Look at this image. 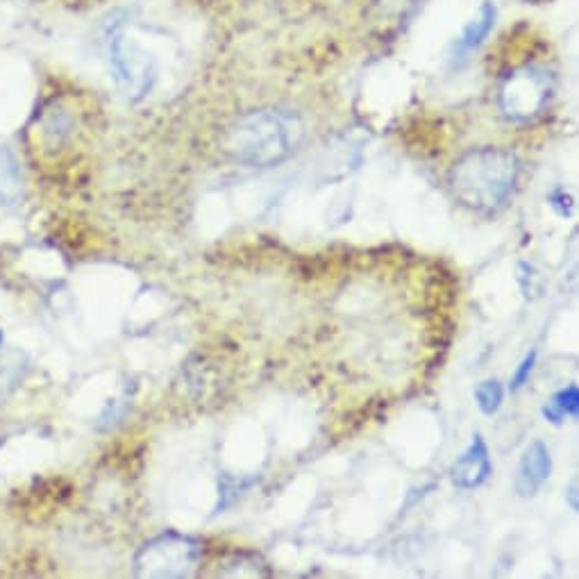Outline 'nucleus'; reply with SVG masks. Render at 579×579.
Segmentation results:
<instances>
[{"instance_id": "nucleus-1", "label": "nucleus", "mask_w": 579, "mask_h": 579, "mask_svg": "<svg viewBox=\"0 0 579 579\" xmlns=\"http://www.w3.org/2000/svg\"><path fill=\"white\" fill-rule=\"evenodd\" d=\"M305 128L292 112L255 110L236 116L223 134V153L251 169L275 166L292 155L303 141Z\"/></svg>"}, {"instance_id": "nucleus-2", "label": "nucleus", "mask_w": 579, "mask_h": 579, "mask_svg": "<svg viewBox=\"0 0 579 579\" xmlns=\"http://www.w3.org/2000/svg\"><path fill=\"white\" fill-rule=\"evenodd\" d=\"M518 175L520 160L514 151L475 149L455 162L450 189L464 207L491 216L509 203Z\"/></svg>"}, {"instance_id": "nucleus-3", "label": "nucleus", "mask_w": 579, "mask_h": 579, "mask_svg": "<svg viewBox=\"0 0 579 579\" xmlns=\"http://www.w3.org/2000/svg\"><path fill=\"white\" fill-rule=\"evenodd\" d=\"M112 73L128 99L141 101L153 91L158 80V62L139 39H134L123 23H112L105 37Z\"/></svg>"}, {"instance_id": "nucleus-4", "label": "nucleus", "mask_w": 579, "mask_h": 579, "mask_svg": "<svg viewBox=\"0 0 579 579\" xmlns=\"http://www.w3.org/2000/svg\"><path fill=\"white\" fill-rule=\"evenodd\" d=\"M201 544L191 537L166 532L149 541L134 557V572L139 577L175 579L196 572L201 563Z\"/></svg>"}, {"instance_id": "nucleus-5", "label": "nucleus", "mask_w": 579, "mask_h": 579, "mask_svg": "<svg viewBox=\"0 0 579 579\" xmlns=\"http://www.w3.org/2000/svg\"><path fill=\"white\" fill-rule=\"evenodd\" d=\"M550 91V75L544 69L522 67L502 82L500 108L514 121H529L544 112Z\"/></svg>"}, {"instance_id": "nucleus-6", "label": "nucleus", "mask_w": 579, "mask_h": 579, "mask_svg": "<svg viewBox=\"0 0 579 579\" xmlns=\"http://www.w3.org/2000/svg\"><path fill=\"white\" fill-rule=\"evenodd\" d=\"M491 473H494V464H491L487 441L481 439V434H475L466 453L457 457V461L450 468L453 485L459 489H477L485 485V481L491 477Z\"/></svg>"}, {"instance_id": "nucleus-7", "label": "nucleus", "mask_w": 579, "mask_h": 579, "mask_svg": "<svg viewBox=\"0 0 579 579\" xmlns=\"http://www.w3.org/2000/svg\"><path fill=\"white\" fill-rule=\"evenodd\" d=\"M552 473V457L544 441H535L529 446L518 464L516 473V491L522 498H529L539 494V489L546 485Z\"/></svg>"}, {"instance_id": "nucleus-8", "label": "nucleus", "mask_w": 579, "mask_h": 579, "mask_svg": "<svg viewBox=\"0 0 579 579\" xmlns=\"http://www.w3.org/2000/svg\"><path fill=\"white\" fill-rule=\"evenodd\" d=\"M496 19H498V12H496V6L494 3H485L479 8L477 17L464 28L461 37L457 39L455 43V55H459V60L468 58L473 51H477V48L485 43V39L491 34V30L496 28Z\"/></svg>"}, {"instance_id": "nucleus-9", "label": "nucleus", "mask_w": 579, "mask_h": 579, "mask_svg": "<svg viewBox=\"0 0 579 579\" xmlns=\"http://www.w3.org/2000/svg\"><path fill=\"white\" fill-rule=\"evenodd\" d=\"M75 119L62 105L48 108L39 121V136L45 149H60L73 136Z\"/></svg>"}, {"instance_id": "nucleus-10", "label": "nucleus", "mask_w": 579, "mask_h": 579, "mask_svg": "<svg viewBox=\"0 0 579 579\" xmlns=\"http://www.w3.org/2000/svg\"><path fill=\"white\" fill-rule=\"evenodd\" d=\"M577 414H579V389H577V384H570V386H566V389L557 392L550 398V403L544 407L546 420H550L555 425H561L568 416L577 418Z\"/></svg>"}, {"instance_id": "nucleus-11", "label": "nucleus", "mask_w": 579, "mask_h": 579, "mask_svg": "<svg viewBox=\"0 0 579 579\" xmlns=\"http://www.w3.org/2000/svg\"><path fill=\"white\" fill-rule=\"evenodd\" d=\"M475 400H477V407L481 414L494 416L505 400V386L498 379L481 382L475 389Z\"/></svg>"}, {"instance_id": "nucleus-12", "label": "nucleus", "mask_w": 579, "mask_h": 579, "mask_svg": "<svg viewBox=\"0 0 579 579\" xmlns=\"http://www.w3.org/2000/svg\"><path fill=\"white\" fill-rule=\"evenodd\" d=\"M537 357H539V353L532 351V353H527L525 359L518 364V368H516V373H514V377H511V382H509V389H511V392L522 389L525 382L529 379V375H532V370H535V366H537Z\"/></svg>"}, {"instance_id": "nucleus-13", "label": "nucleus", "mask_w": 579, "mask_h": 579, "mask_svg": "<svg viewBox=\"0 0 579 579\" xmlns=\"http://www.w3.org/2000/svg\"><path fill=\"white\" fill-rule=\"evenodd\" d=\"M518 282H520V286H525V284L529 282V286L525 288V296H527V298H529V294H532V296H539V294H541V288L535 286L537 273H535V268L529 266V264H520V266H518Z\"/></svg>"}, {"instance_id": "nucleus-14", "label": "nucleus", "mask_w": 579, "mask_h": 579, "mask_svg": "<svg viewBox=\"0 0 579 579\" xmlns=\"http://www.w3.org/2000/svg\"><path fill=\"white\" fill-rule=\"evenodd\" d=\"M550 207L559 214V216H570V212H572V199L568 196L566 191H561V189H557L552 196H550Z\"/></svg>"}, {"instance_id": "nucleus-15", "label": "nucleus", "mask_w": 579, "mask_h": 579, "mask_svg": "<svg viewBox=\"0 0 579 579\" xmlns=\"http://www.w3.org/2000/svg\"><path fill=\"white\" fill-rule=\"evenodd\" d=\"M568 498H570L572 511H577V481H572V487H570V491H568Z\"/></svg>"}, {"instance_id": "nucleus-16", "label": "nucleus", "mask_w": 579, "mask_h": 579, "mask_svg": "<svg viewBox=\"0 0 579 579\" xmlns=\"http://www.w3.org/2000/svg\"><path fill=\"white\" fill-rule=\"evenodd\" d=\"M0 346H3V332H0Z\"/></svg>"}]
</instances>
